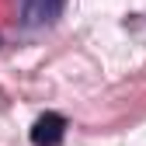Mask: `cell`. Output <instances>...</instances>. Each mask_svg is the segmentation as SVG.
Segmentation results:
<instances>
[{
	"label": "cell",
	"mask_w": 146,
	"mask_h": 146,
	"mask_svg": "<svg viewBox=\"0 0 146 146\" xmlns=\"http://www.w3.org/2000/svg\"><path fill=\"white\" fill-rule=\"evenodd\" d=\"M63 136H66V118L56 115V111L38 115L35 125H31V143H35V146H59Z\"/></svg>",
	"instance_id": "obj_1"
},
{
	"label": "cell",
	"mask_w": 146,
	"mask_h": 146,
	"mask_svg": "<svg viewBox=\"0 0 146 146\" xmlns=\"http://www.w3.org/2000/svg\"><path fill=\"white\" fill-rule=\"evenodd\" d=\"M59 11H63V0H21V17H25L28 28L56 21Z\"/></svg>",
	"instance_id": "obj_2"
}]
</instances>
